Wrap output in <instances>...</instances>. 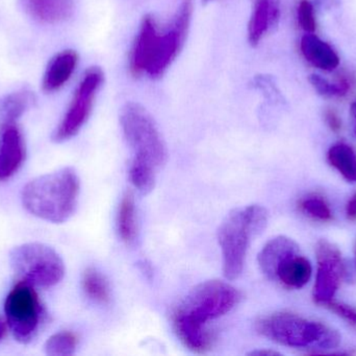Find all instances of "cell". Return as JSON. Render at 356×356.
<instances>
[{"label": "cell", "mask_w": 356, "mask_h": 356, "mask_svg": "<svg viewBox=\"0 0 356 356\" xmlns=\"http://www.w3.org/2000/svg\"><path fill=\"white\" fill-rule=\"evenodd\" d=\"M193 0H182L166 29L161 31L154 17H144L129 54V70L135 77L146 73L163 77L179 54L190 29Z\"/></svg>", "instance_id": "cell-2"}, {"label": "cell", "mask_w": 356, "mask_h": 356, "mask_svg": "<svg viewBox=\"0 0 356 356\" xmlns=\"http://www.w3.org/2000/svg\"><path fill=\"white\" fill-rule=\"evenodd\" d=\"M313 274V267L307 257L299 254L286 259L276 273L275 280L292 290H298L309 284Z\"/></svg>", "instance_id": "cell-16"}, {"label": "cell", "mask_w": 356, "mask_h": 356, "mask_svg": "<svg viewBox=\"0 0 356 356\" xmlns=\"http://www.w3.org/2000/svg\"><path fill=\"white\" fill-rule=\"evenodd\" d=\"M240 300L241 293L228 282L207 280L197 284L173 313V327L180 342L193 353L209 351L213 336L207 323L229 313Z\"/></svg>", "instance_id": "cell-1"}, {"label": "cell", "mask_w": 356, "mask_h": 356, "mask_svg": "<svg viewBox=\"0 0 356 356\" xmlns=\"http://www.w3.org/2000/svg\"><path fill=\"white\" fill-rule=\"evenodd\" d=\"M299 209L307 217L315 221L330 222L334 219V213L327 201L319 194H309L301 199Z\"/></svg>", "instance_id": "cell-23"}, {"label": "cell", "mask_w": 356, "mask_h": 356, "mask_svg": "<svg viewBox=\"0 0 356 356\" xmlns=\"http://www.w3.org/2000/svg\"><path fill=\"white\" fill-rule=\"evenodd\" d=\"M120 125L135 153L134 157L148 161L156 169L165 164L168 157L166 144L145 108L137 102H127L121 110Z\"/></svg>", "instance_id": "cell-7"}, {"label": "cell", "mask_w": 356, "mask_h": 356, "mask_svg": "<svg viewBox=\"0 0 356 356\" xmlns=\"http://www.w3.org/2000/svg\"><path fill=\"white\" fill-rule=\"evenodd\" d=\"M309 81L315 91L326 98H342L346 95L350 89V84L347 79H340L334 83L318 73L309 75Z\"/></svg>", "instance_id": "cell-25"}, {"label": "cell", "mask_w": 356, "mask_h": 356, "mask_svg": "<svg viewBox=\"0 0 356 356\" xmlns=\"http://www.w3.org/2000/svg\"><path fill=\"white\" fill-rule=\"evenodd\" d=\"M300 253V247L292 238L280 235L271 238L257 256L259 269L269 279L275 280L278 268L290 257Z\"/></svg>", "instance_id": "cell-13"}, {"label": "cell", "mask_w": 356, "mask_h": 356, "mask_svg": "<svg viewBox=\"0 0 356 356\" xmlns=\"http://www.w3.org/2000/svg\"><path fill=\"white\" fill-rule=\"evenodd\" d=\"M81 181L72 167L40 176L21 194L23 206L33 217L54 224L68 221L76 210Z\"/></svg>", "instance_id": "cell-3"}, {"label": "cell", "mask_w": 356, "mask_h": 356, "mask_svg": "<svg viewBox=\"0 0 356 356\" xmlns=\"http://www.w3.org/2000/svg\"><path fill=\"white\" fill-rule=\"evenodd\" d=\"M257 330L276 344L312 350L316 355L337 349L342 342V336L334 328L292 313L261 318L257 322Z\"/></svg>", "instance_id": "cell-4"}, {"label": "cell", "mask_w": 356, "mask_h": 356, "mask_svg": "<svg viewBox=\"0 0 356 356\" xmlns=\"http://www.w3.org/2000/svg\"><path fill=\"white\" fill-rule=\"evenodd\" d=\"M31 100L33 95L25 89L6 96L0 104V127L16 123L29 108Z\"/></svg>", "instance_id": "cell-20"}, {"label": "cell", "mask_w": 356, "mask_h": 356, "mask_svg": "<svg viewBox=\"0 0 356 356\" xmlns=\"http://www.w3.org/2000/svg\"><path fill=\"white\" fill-rule=\"evenodd\" d=\"M156 169L148 161L134 157L129 164V176L136 189L143 194L152 192L156 185Z\"/></svg>", "instance_id": "cell-22"}, {"label": "cell", "mask_w": 356, "mask_h": 356, "mask_svg": "<svg viewBox=\"0 0 356 356\" xmlns=\"http://www.w3.org/2000/svg\"><path fill=\"white\" fill-rule=\"evenodd\" d=\"M350 115L353 121V131H355V135L356 136V100L351 104Z\"/></svg>", "instance_id": "cell-32"}, {"label": "cell", "mask_w": 356, "mask_h": 356, "mask_svg": "<svg viewBox=\"0 0 356 356\" xmlns=\"http://www.w3.org/2000/svg\"><path fill=\"white\" fill-rule=\"evenodd\" d=\"M213 1V0H202L203 3H209V2Z\"/></svg>", "instance_id": "cell-34"}, {"label": "cell", "mask_w": 356, "mask_h": 356, "mask_svg": "<svg viewBox=\"0 0 356 356\" xmlns=\"http://www.w3.org/2000/svg\"><path fill=\"white\" fill-rule=\"evenodd\" d=\"M6 323L3 321V320L0 319V342H1L2 339L6 336Z\"/></svg>", "instance_id": "cell-33"}, {"label": "cell", "mask_w": 356, "mask_h": 356, "mask_svg": "<svg viewBox=\"0 0 356 356\" xmlns=\"http://www.w3.org/2000/svg\"><path fill=\"white\" fill-rule=\"evenodd\" d=\"M249 355H257V356H274V355H280V353L277 351L273 350H254L252 353H249Z\"/></svg>", "instance_id": "cell-31"}, {"label": "cell", "mask_w": 356, "mask_h": 356, "mask_svg": "<svg viewBox=\"0 0 356 356\" xmlns=\"http://www.w3.org/2000/svg\"><path fill=\"white\" fill-rule=\"evenodd\" d=\"M104 79V72L98 67H92L85 73L68 111L52 135L54 141H67L79 134L91 115L96 95Z\"/></svg>", "instance_id": "cell-9"}, {"label": "cell", "mask_w": 356, "mask_h": 356, "mask_svg": "<svg viewBox=\"0 0 356 356\" xmlns=\"http://www.w3.org/2000/svg\"><path fill=\"white\" fill-rule=\"evenodd\" d=\"M323 307L332 311V313L337 314L339 317L342 318L344 321L350 324L353 327H356V309L350 305L338 302L332 299L330 302L325 303Z\"/></svg>", "instance_id": "cell-27"}, {"label": "cell", "mask_w": 356, "mask_h": 356, "mask_svg": "<svg viewBox=\"0 0 356 356\" xmlns=\"http://www.w3.org/2000/svg\"><path fill=\"white\" fill-rule=\"evenodd\" d=\"M300 50L305 60L322 71H334L340 65L336 50L314 33H307L300 40Z\"/></svg>", "instance_id": "cell-14"}, {"label": "cell", "mask_w": 356, "mask_h": 356, "mask_svg": "<svg viewBox=\"0 0 356 356\" xmlns=\"http://www.w3.org/2000/svg\"><path fill=\"white\" fill-rule=\"evenodd\" d=\"M297 18L301 29L307 33H314L317 29L315 6L311 0H300L297 8Z\"/></svg>", "instance_id": "cell-26"}, {"label": "cell", "mask_w": 356, "mask_h": 356, "mask_svg": "<svg viewBox=\"0 0 356 356\" xmlns=\"http://www.w3.org/2000/svg\"><path fill=\"white\" fill-rule=\"evenodd\" d=\"M267 209L261 205L236 208L228 213L218 230V242L223 258V274L226 279L240 277L244 269L251 238L267 227Z\"/></svg>", "instance_id": "cell-5"}, {"label": "cell", "mask_w": 356, "mask_h": 356, "mask_svg": "<svg viewBox=\"0 0 356 356\" xmlns=\"http://www.w3.org/2000/svg\"><path fill=\"white\" fill-rule=\"evenodd\" d=\"M117 230L123 242L131 244L137 238V215L136 201L133 192H125L119 205L117 215Z\"/></svg>", "instance_id": "cell-18"}, {"label": "cell", "mask_w": 356, "mask_h": 356, "mask_svg": "<svg viewBox=\"0 0 356 356\" xmlns=\"http://www.w3.org/2000/svg\"><path fill=\"white\" fill-rule=\"evenodd\" d=\"M4 314L15 340L21 344L31 342L39 332L43 318V307L33 286L18 282L6 296Z\"/></svg>", "instance_id": "cell-8"}, {"label": "cell", "mask_w": 356, "mask_h": 356, "mask_svg": "<svg viewBox=\"0 0 356 356\" xmlns=\"http://www.w3.org/2000/svg\"><path fill=\"white\" fill-rule=\"evenodd\" d=\"M327 160L334 169L350 183L356 182V153L344 142L334 144L327 153Z\"/></svg>", "instance_id": "cell-19"}, {"label": "cell", "mask_w": 356, "mask_h": 356, "mask_svg": "<svg viewBox=\"0 0 356 356\" xmlns=\"http://www.w3.org/2000/svg\"><path fill=\"white\" fill-rule=\"evenodd\" d=\"M81 286L88 298L94 302L106 304L111 300V288L106 278L94 268H88L81 278Z\"/></svg>", "instance_id": "cell-21"}, {"label": "cell", "mask_w": 356, "mask_h": 356, "mask_svg": "<svg viewBox=\"0 0 356 356\" xmlns=\"http://www.w3.org/2000/svg\"><path fill=\"white\" fill-rule=\"evenodd\" d=\"M347 217L351 221L356 219V194L351 196L346 206Z\"/></svg>", "instance_id": "cell-30"}, {"label": "cell", "mask_w": 356, "mask_h": 356, "mask_svg": "<svg viewBox=\"0 0 356 356\" xmlns=\"http://www.w3.org/2000/svg\"><path fill=\"white\" fill-rule=\"evenodd\" d=\"M324 118H325L326 123H327L330 129L334 133H338L342 129V121H341L340 116L334 109H327L324 112Z\"/></svg>", "instance_id": "cell-28"}, {"label": "cell", "mask_w": 356, "mask_h": 356, "mask_svg": "<svg viewBox=\"0 0 356 356\" xmlns=\"http://www.w3.org/2000/svg\"><path fill=\"white\" fill-rule=\"evenodd\" d=\"M76 336L70 332H60L54 334L45 343L44 350L50 356H70L77 348Z\"/></svg>", "instance_id": "cell-24"}, {"label": "cell", "mask_w": 356, "mask_h": 356, "mask_svg": "<svg viewBox=\"0 0 356 356\" xmlns=\"http://www.w3.org/2000/svg\"><path fill=\"white\" fill-rule=\"evenodd\" d=\"M343 0H312L314 6L321 12H330L339 8L342 4Z\"/></svg>", "instance_id": "cell-29"}, {"label": "cell", "mask_w": 356, "mask_h": 356, "mask_svg": "<svg viewBox=\"0 0 356 356\" xmlns=\"http://www.w3.org/2000/svg\"><path fill=\"white\" fill-rule=\"evenodd\" d=\"M24 139L17 123L0 127V181L10 179L25 160Z\"/></svg>", "instance_id": "cell-11"}, {"label": "cell", "mask_w": 356, "mask_h": 356, "mask_svg": "<svg viewBox=\"0 0 356 356\" xmlns=\"http://www.w3.org/2000/svg\"><path fill=\"white\" fill-rule=\"evenodd\" d=\"M79 63L74 50H64L56 54L46 68L43 77V90L54 92L62 88L72 77Z\"/></svg>", "instance_id": "cell-15"}, {"label": "cell", "mask_w": 356, "mask_h": 356, "mask_svg": "<svg viewBox=\"0 0 356 356\" xmlns=\"http://www.w3.org/2000/svg\"><path fill=\"white\" fill-rule=\"evenodd\" d=\"M317 276L313 297L317 304L323 307L334 298L341 284L348 276V270L338 247L326 240L316 246Z\"/></svg>", "instance_id": "cell-10"}, {"label": "cell", "mask_w": 356, "mask_h": 356, "mask_svg": "<svg viewBox=\"0 0 356 356\" xmlns=\"http://www.w3.org/2000/svg\"><path fill=\"white\" fill-rule=\"evenodd\" d=\"M10 263L20 281L33 288L56 286L62 281L66 272L60 254L51 247L40 242H29L13 249Z\"/></svg>", "instance_id": "cell-6"}, {"label": "cell", "mask_w": 356, "mask_h": 356, "mask_svg": "<svg viewBox=\"0 0 356 356\" xmlns=\"http://www.w3.org/2000/svg\"><path fill=\"white\" fill-rule=\"evenodd\" d=\"M280 14V0H252L248 23L249 43L257 46L267 33L277 27Z\"/></svg>", "instance_id": "cell-12"}, {"label": "cell", "mask_w": 356, "mask_h": 356, "mask_svg": "<svg viewBox=\"0 0 356 356\" xmlns=\"http://www.w3.org/2000/svg\"><path fill=\"white\" fill-rule=\"evenodd\" d=\"M74 0H27V8L38 20L56 23L70 16Z\"/></svg>", "instance_id": "cell-17"}]
</instances>
